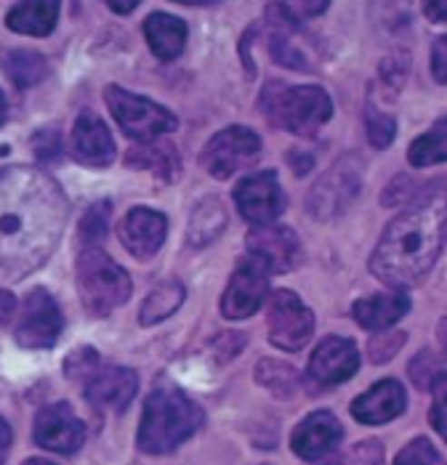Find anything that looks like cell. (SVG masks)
Here are the masks:
<instances>
[{
  "label": "cell",
  "instance_id": "cell-12",
  "mask_svg": "<svg viewBox=\"0 0 447 465\" xmlns=\"http://www.w3.org/2000/svg\"><path fill=\"white\" fill-rule=\"evenodd\" d=\"M269 295V272L261 266L256 258L245 255L232 277H229V285L224 290L222 295V314L232 322H240V320H248L259 312Z\"/></svg>",
  "mask_w": 447,
  "mask_h": 465
},
{
  "label": "cell",
  "instance_id": "cell-19",
  "mask_svg": "<svg viewBox=\"0 0 447 465\" xmlns=\"http://www.w3.org/2000/svg\"><path fill=\"white\" fill-rule=\"evenodd\" d=\"M70 146H73L74 160L88 165V168H107V165H112L114 152H117L107 123L94 109H83L77 114Z\"/></svg>",
  "mask_w": 447,
  "mask_h": 465
},
{
  "label": "cell",
  "instance_id": "cell-36",
  "mask_svg": "<svg viewBox=\"0 0 447 465\" xmlns=\"http://www.w3.org/2000/svg\"><path fill=\"white\" fill-rule=\"evenodd\" d=\"M394 465H445V460L429 439L418 436L410 444H405V450H400Z\"/></svg>",
  "mask_w": 447,
  "mask_h": 465
},
{
  "label": "cell",
  "instance_id": "cell-33",
  "mask_svg": "<svg viewBox=\"0 0 447 465\" xmlns=\"http://www.w3.org/2000/svg\"><path fill=\"white\" fill-rule=\"evenodd\" d=\"M442 372H445V370H442V361H440V357H437L432 349L418 351V354L412 357V361H410V378H412L415 389H421V391H429L432 383H434Z\"/></svg>",
  "mask_w": 447,
  "mask_h": 465
},
{
  "label": "cell",
  "instance_id": "cell-5",
  "mask_svg": "<svg viewBox=\"0 0 447 465\" xmlns=\"http://www.w3.org/2000/svg\"><path fill=\"white\" fill-rule=\"evenodd\" d=\"M74 282H77V295H80L85 314L96 320L110 317L134 292V282L128 272L99 248L80 251L77 263H74Z\"/></svg>",
  "mask_w": 447,
  "mask_h": 465
},
{
  "label": "cell",
  "instance_id": "cell-37",
  "mask_svg": "<svg viewBox=\"0 0 447 465\" xmlns=\"http://www.w3.org/2000/svg\"><path fill=\"white\" fill-rule=\"evenodd\" d=\"M405 341H408V332H389V330H383L381 335H375L371 338V343H368V359H371L372 364H383V361H392V359L400 354V349L405 346Z\"/></svg>",
  "mask_w": 447,
  "mask_h": 465
},
{
  "label": "cell",
  "instance_id": "cell-44",
  "mask_svg": "<svg viewBox=\"0 0 447 465\" xmlns=\"http://www.w3.org/2000/svg\"><path fill=\"white\" fill-rule=\"evenodd\" d=\"M14 314H16V298H14V292L0 290V327H5V324L11 322Z\"/></svg>",
  "mask_w": 447,
  "mask_h": 465
},
{
  "label": "cell",
  "instance_id": "cell-20",
  "mask_svg": "<svg viewBox=\"0 0 447 465\" xmlns=\"http://www.w3.org/2000/svg\"><path fill=\"white\" fill-rule=\"evenodd\" d=\"M405 410H408V394L397 378L378 381L365 394H360L352 401V418L365 426H383L400 418Z\"/></svg>",
  "mask_w": 447,
  "mask_h": 465
},
{
  "label": "cell",
  "instance_id": "cell-3",
  "mask_svg": "<svg viewBox=\"0 0 447 465\" xmlns=\"http://www.w3.org/2000/svg\"><path fill=\"white\" fill-rule=\"evenodd\" d=\"M205 423L203 407L179 386L160 383L144 401L136 444L147 455H168Z\"/></svg>",
  "mask_w": 447,
  "mask_h": 465
},
{
  "label": "cell",
  "instance_id": "cell-41",
  "mask_svg": "<svg viewBox=\"0 0 447 465\" xmlns=\"http://www.w3.org/2000/svg\"><path fill=\"white\" fill-rule=\"evenodd\" d=\"M432 74L440 85L447 83V37H437L434 48H432Z\"/></svg>",
  "mask_w": 447,
  "mask_h": 465
},
{
  "label": "cell",
  "instance_id": "cell-49",
  "mask_svg": "<svg viewBox=\"0 0 447 465\" xmlns=\"http://www.w3.org/2000/svg\"><path fill=\"white\" fill-rule=\"evenodd\" d=\"M22 465H54L51 460H43V458H30V460H25Z\"/></svg>",
  "mask_w": 447,
  "mask_h": 465
},
{
  "label": "cell",
  "instance_id": "cell-42",
  "mask_svg": "<svg viewBox=\"0 0 447 465\" xmlns=\"http://www.w3.org/2000/svg\"><path fill=\"white\" fill-rule=\"evenodd\" d=\"M243 346H245V335L243 332H222L216 338V349L222 351V361H229L232 357H237Z\"/></svg>",
  "mask_w": 447,
  "mask_h": 465
},
{
  "label": "cell",
  "instance_id": "cell-26",
  "mask_svg": "<svg viewBox=\"0 0 447 465\" xmlns=\"http://www.w3.org/2000/svg\"><path fill=\"white\" fill-rule=\"evenodd\" d=\"M0 67L5 72L8 83H14V88H19V91L35 88L48 74L45 56L37 54V51H30V48H8V51H3Z\"/></svg>",
  "mask_w": 447,
  "mask_h": 465
},
{
  "label": "cell",
  "instance_id": "cell-16",
  "mask_svg": "<svg viewBox=\"0 0 447 465\" xmlns=\"http://www.w3.org/2000/svg\"><path fill=\"white\" fill-rule=\"evenodd\" d=\"M139 391V375L136 370H128V367H99L83 386V394L85 399L102 410V412H112V415H120L131 407L134 396Z\"/></svg>",
  "mask_w": 447,
  "mask_h": 465
},
{
  "label": "cell",
  "instance_id": "cell-6",
  "mask_svg": "<svg viewBox=\"0 0 447 465\" xmlns=\"http://www.w3.org/2000/svg\"><path fill=\"white\" fill-rule=\"evenodd\" d=\"M363 186H365V163L357 154H343L309 189L306 211L317 221L338 218L357 203Z\"/></svg>",
  "mask_w": 447,
  "mask_h": 465
},
{
  "label": "cell",
  "instance_id": "cell-40",
  "mask_svg": "<svg viewBox=\"0 0 447 465\" xmlns=\"http://www.w3.org/2000/svg\"><path fill=\"white\" fill-rule=\"evenodd\" d=\"M432 394H434V407H432V426L434 430L440 433V436H445V399H447V375L442 372L434 383H432V389H429Z\"/></svg>",
  "mask_w": 447,
  "mask_h": 465
},
{
  "label": "cell",
  "instance_id": "cell-25",
  "mask_svg": "<svg viewBox=\"0 0 447 465\" xmlns=\"http://www.w3.org/2000/svg\"><path fill=\"white\" fill-rule=\"evenodd\" d=\"M226 208L219 197H205L200 200L194 208H192V215H189V226H186V242L194 248V251H203L208 248L214 240L222 237V232L226 229Z\"/></svg>",
  "mask_w": 447,
  "mask_h": 465
},
{
  "label": "cell",
  "instance_id": "cell-47",
  "mask_svg": "<svg viewBox=\"0 0 447 465\" xmlns=\"http://www.w3.org/2000/svg\"><path fill=\"white\" fill-rule=\"evenodd\" d=\"M136 5L139 3H107V8L114 14H131V11H136Z\"/></svg>",
  "mask_w": 447,
  "mask_h": 465
},
{
  "label": "cell",
  "instance_id": "cell-2",
  "mask_svg": "<svg viewBox=\"0 0 447 465\" xmlns=\"http://www.w3.org/2000/svg\"><path fill=\"white\" fill-rule=\"evenodd\" d=\"M442 186V183H440ZM432 189L392 218L371 255V274L389 287L421 285L445 248V194Z\"/></svg>",
  "mask_w": 447,
  "mask_h": 465
},
{
  "label": "cell",
  "instance_id": "cell-10",
  "mask_svg": "<svg viewBox=\"0 0 447 465\" xmlns=\"http://www.w3.org/2000/svg\"><path fill=\"white\" fill-rule=\"evenodd\" d=\"M65 314L56 303V298L45 287H33L22 303V317L16 324V343L22 349H51L62 338Z\"/></svg>",
  "mask_w": 447,
  "mask_h": 465
},
{
  "label": "cell",
  "instance_id": "cell-1",
  "mask_svg": "<svg viewBox=\"0 0 447 465\" xmlns=\"http://www.w3.org/2000/svg\"><path fill=\"white\" fill-rule=\"evenodd\" d=\"M70 200L48 173L0 168V280H25L40 269L62 240Z\"/></svg>",
  "mask_w": 447,
  "mask_h": 465
},
{
  "label": "cell",
  "instance_id": "cell-29",
  "mask_svg": "<svg viewBox=\"0 0 447 465\" xmlns=\"http://www.w3.org/2000/svg\"><path fill=\"white\" fill-rule=\"evenodd\" d=\"M256 381L266 391H272L280 399H291L301 386L296 370L285 361H277V359H261L256 364Z\"/></svg>",
  "mask_w": 447,
  "mask_h": 465
},
{
  "label": "cell",
  "instance_id": "cell-35",
  "mask_svg": "<svg viewBox=\"0 0 447 465\" xmlns=\"http://www.w3.org/2000/svg\"><path fill=\"white\" fill-rule=\"evenodd\" d=\"M96 370H99V354L91 346H80L65 359V375L70 381H77V383H85Z\"/></svg>",
  "mask_w": 447,
  "mask_h": 465
},
{
  "label": "cell",
  "instance_id": "cell-23",
  "mask_svg": "<svg viewBox=\"0 0 447 465\" xmlns=\"http://www.w3.org/2000/svg\"><path fill=\"white\" fill-rule=\"evenodd\" d=\"M125 165L134 171H149L163 183H174L182 176V157L174 143L165 142H147L134 146L125 154Z\"/></svg>",
  "mask_w": 447,
  "mask_h": 465
},
{
  "label": "cell",
  "instance_id": "cell-14",
  "mask_svg": "<svg viewBox=\"0 0 447 465\" xmlns=\"http://www.w3.org/2000/svg\"><path fill=\"white\" fill-rule=\"evenodd\" d=\"M245 242H248V255L256 258L269 274H288L303 261V245L291 226H280V223L253 226Z\"/></svg>",
  "mask_w": 447,
  "mask_h": 465
},
{
  "label": "cell",
  "instance_id": "cell-28",
  "mask_svg": "<svg viewBox=\"0 0 447 465\" xmlns=\"http://www.w3.org/2000/svg\"><path fill=\"white\" fill-rule=\"evenodd\" d=\"M447 160V120L440 117L432 131L421 134L415 142L410 143L408 163L412 168H432L442 165Z\"/></svg>",
  "mask_w": 447,
  "mask_h": 465
},
{
  "label": "cell",
  "instance_id": "cell-43",
  "mask_svg": "<svg viewBox=\"0 0 447 465\" xmlns=\"http://www.w3.org/2000/svg\"><path fill=\"white\" fill-rule=\"evenodd\" d=\"M288 163H291V168H293V173L296 176H306L312 168H314V154H306V152H288Z\"/></svg>",
  "mask_w": 447,
  "mask_h": 465
},
{
  "label": "cell",
  "instance_id": "cell-17",
  "mask_svg": "<svg viewBox=\"0 0 447 465\" xmlns=\"http://www.w3.org/2000/svg\"><path fill=\"white\" fill-rule=\"evenodd\" d=\"M120 242L136 261L154 258L168 234V215L154 208H134L120 221Z\"/></svg>",
  "mask_w": 447,
  "mask_h": 465
},
{
  "label": "cell",
  "instance_id": "cell-32",
  "mask_svg": "<svg viewBox=\"0 0 447 465\" xmlns=\"http://www.w3.org/2000/svg\"><path fill=\"white\" fill-rule=\"evenodd\" d=\"M381 85L383 91H392V96H397L405 85L410 74V54L408 51H392L383 62H381Z\"/></svg>",
  "mask_w": 447,
  "mask_h": 465
},
{
  "label": "cell",
  "instance_id": "cell-39",
  "mask_svg": "<svg viewBox=\"0 0 447 465\" xmlns=\"http://www.w3.org/2000/svg\"><path fill=\"white\" fill-rule=\"evenodd\" d=\"M33 152H35V157L43 165L59 160L65 154V142H62L59 131H51V128L48 131H37L35 136H33Z\"/></svg>",
  "mask_w": 447,
  "mask_h": 465
},
{
  "label": "cell",
  "instance_id": "cell-46",
  "mask_svg": "<svg viewBox=\"0 0 447 465\" xmlns=\"http://www.w3.org/2000/svg\"><path fill=\"white\" fill-rule=\"evenodd\" d=\"M423 14H426L434 25H442L447 19V3H426V5H423Z\"/></svg>",
  "mask_w": 447,
  "mask_h": 465
},
{
  "label": "cell",
  "instance_id": "cell-15",
  "mask_svg": "<svg viewBox=\"0 0 447 465\" xmlns=\"http://www.w3.org/2000/svg\"><path fill=\"white\" fill-rule=\"evenodd\" d=\"M360 364H363V359H360V349L354 341L328 335L325 341H320V346L309 359L306 378L317 389H331V386H341V383L352 381L357 375Z\"/></svg>",
  "mask_w": 447,
  "mask_h": 465
},
{
  "label": "cell",
  "instance_id": "cell-18",
  "mask_svg": "<svg viewBox=\"0 0 447 465\" xmlns=\"http://www.w3.org/2000/svg\"><path fill=\"white\" fill-rule=\"evenodd\" d=\"M341 439H343V429H341L338 418L331 410H317V412H309L293 429L291 447L301 460L317 463L333 452L341 444Z\"/></svg>",
  "mask_w": 447,
  "mask_h": 465
},
{
  "label": "cell",
  "instance_id": "cell-11",
  "mask_svg": "<svg viewBox=\"0 0 447 465\" xmlns=\"http://www.w3.org/2000/svg\"><path fill=\"white\" fill-rule=\"evenodd\" d=\"M234 205L248 223L269 226L285 213L288 200L274 171H256L234 186Z\"/></svg>",
  "mask_w": 447,
  "mask_h": 465
},
{
  "label": "cell",
  "instance_id": "cell-13",
  "mask_svg": "<svg viewBox=\"0 0 447 465\" xmlns=\"http://www.w3.org/2000/svg\"><path fill=\"white\" fill-rule=\"evenodd\" d=\"M33 436L43 450H51L56 455H74L85 444L88 430L67 401H54L37 410Z\"/></svg>",
  "mask_w": 447,
  "mask_h": 465
},
{
  "label": "cell",
  "instance_id": "cell-34",
  "mask_svg": "<svg viewBox=\"0 0 447 465\" xmlns=\"http://www.w3.org/2000/svg\"><path fill=\"white\" fill-rule=\"evenodd\" d=\"M426 192H429L426 186H421V183H415L410 176L400 173L397 179H392V183L383 189L381 205H386V208H400V205H405V203H415V200L423 197Z\"/></svg>",
  "mask_w": 447,
  "mask_h": 465
},
{
  "label": "cell",
  "instance_id": "cell-22",
  "mask_svg": "<svg viewBox=\"0 0 447 465\" xmlns=\"http://www.w3.org/2000/svg\"><path fill=\"white\" fill-rule=\"evenodd\" d=\"M189 27L182 16L174 14H163L154 11L144 19V37H147L149 51L160 59V62H174L182 56L186 45Z\"/></svg>",
  "mask_w": 447,
  "mask_h": 465
},
{
  "label": "cell",
  "instance_id": "cell-24",
  "mask_svg": "<svg viewBox=\"0 0 447 465\" xmlns=\"http://www.w3.org/2000/svg\"><path fill=\"white\" fill-rule=\"evenodd\" d=\"M59 3H14L5 14V27L16 35L45 37L59 22Z\"/></svg>",
  "mask_w": 447,
  "mask_h": 465
},
{
  "label": "cell",
  "instance_id": "cell-38",
  "mask_svg": "<svg viewBox=\"0 0 447 465\" xmlns=\"http://www.w3.org/2000/svg\"><path fill=\"white\" fill-rule=\"evenodd\" d=\"M331 465H383V447L375 439L357 441L349 452H343L335 463Z\"/></svg>",
  "mask_w": 447,
  "mask_h": 465
},
{
  "label": "cell",
  "instance_id": "cell-21",
  "mask_svg": "<svg viewBox=\"0 0 447 465\" xmlns=\"http://www.w3.org/2000/svg\"><path fill=\"white\" fill-rule=\"evenodd\" d=\"M410 295L405 290H397V292H378V295H368V298H360L354 301L352 306V317L354 322L365 330L372 332H383L389 330L392 324H397L405 314L410 312Z\"/></svg>",
  "mask_w": 447,
  "mask_h": 465
},
{
  "label": "cell",
  "instance_id": "cell-30",
  "mask_svg": "<svg viewBox=\"0 0 447 465\" xmlns=\"http://www.w3.org/2000/svg\"><path fill=\"white\" fill-rule=\"evenodd\" d=\"M365 134L372 149H389L397 136V120L389 112L378 109L372 96H368L365 102Z\"/></svg>",
  "mask_w": 447,
  "mask_h": 465
},
{
  "label": "cell",
  "instance_id": "cell-27",
  "mask_svg": "<svg viewBox=\"0 0 447 465\" xmlns=\"http://www.w3.org/2000/svg\"><path fill=\"white\" fill-rule=\"evenodd\" d=\"M186 287L179 280H163L149 290L142 309H139V322L142 327L165 322L168 317H174L179 312V306L184 303Z\"/></svg>",
  "mask_w": 447,
  "mask_h": 465
},
{
  "label": "cell",
  "instance_id": "cell-7",
  "mask_svg": "<svg viewBox=\"0 0 447 465\" xmlns=\"http://www.w3.org/2000/svg\"><path fill=\"white\" fill-rule=\"evenodd\" d=\"M104 102L110 107L114 123L120 125V131L134 142H154L179 128V120L171 109L157 104L154 99L125 91L120 85L104 88Z\"/></svg>",
  "mask_w": 447,
  "mask_h": 465
},
{
  "label": "cell",
  "instance_id": "cell-9",
  "mask_svg": "<svg viewBox=\"0 0 447 465\" xmlns=\"http://www.w3.org/2000/svg\"><path fill=\"white\" fill-rule=\"evenodd\" d=\"M266 327L272 346L283 351H301L314 332V314L293 290H277L269 298Z\"/></svg>",
  "mask_w": 447,
  "mask_h": 465
},
{
  "label": "cell",
  "instance_id": "cell-8",
  "mask_svg": "<svg viewBox=\"0 0 447 465\" xmlns=\"http://www.w3.org/2000/svg\"><path fill=\"white\" fill-rule=\"evenodd\" d=\"M259 134L248 125H229L205 142L203 152H200V165L208 176L226 181L245 168H253L259 163Z\"/></svg>",
  "mask_w": 447,
  "mask_h": 465
},
{
  "label": "cell",
  "instance_id": "cell-48",
  "mask_svg": "<svg viewBox=\"0 0 447 465\" xmlns=\"http://www.w3.org/2000/svg\"><path fill=\"white\" fill-rule=\"evenodd\" d=\"M5 117H8V104H5V94L0 91V125L5 123Z\"/></svg>",
  "mask_w": 447,
  "mask_h": 465
},
{
  "label": "cell",
  "instance_id": "cell-4",
  "mask_svg": "<svg viewBox=\"0 0 447 465\" xmlns=\"http://www.w3.org/2000/svg\"><path fill=\"white\" fill-rule=\"evenodd\" d=\"M263 117L298 139H312L333 117V102L320 85H285L272 80L263 85L259 99Z\"/></svg>",
  "mask_w": 447,
  "mask_h": 465
},
{
  "label": "cell",
  "instance_id": "cell-45",
  "mask_svg": "<svg viewBox=\"0 0 447 465\" xmlns=\"http://www.w3.org/2000/svg\"><path fill=\"white\" fill-rule=\"evenodd\" d=\"M11 441H14V433H11V426L8 420L0 415V465H5L8 460V452H11Z\"/></svg>",
  "mask_w": 447,
  "mask_h": 465
},
{
  "label": "cell",
  "instance_id": "cell-31",
  "mask_svg": "<svg viewBox=\"0 0 447 465\" xmlns=\"http://www.w3.org/2000/svg\"><path fill=\"white\" fill-rule=\"evenodd\" d=\"M110 203H107V200H99V203H94V205L83 213L80 226H77V237H80V242H85V248H96V245L107 237V229H110Z\"/></svg>",
  "mask_w": 447,
  "mask_h": 465
}]
</instances>
